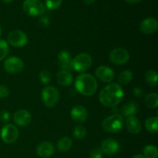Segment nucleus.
<instances>
[{"label":"nucleus","instance_id":"obj_1","mask_svg":"<svg viewBox=\"0 0 158 158\" xmlns=\"http://www.w3.org/2000/svg\"><path fill=\"white\" fill-rule=\"evenodd\" d=\"M124 96L123 88L118 83H113L105 86L99 94V100L106 107H114L118 105Z\"/></svg>","mask_w":158,"mask_h":158},{"label":"nucleus","instance_id":"obj_2","mask_svg":"<svg viewBox=\"0 0 158 158\" xmlns=\"http://www.w3.org/2000/svg\"><path fill=\"white\" fill-rule=\"evenodd\" d=\"M97 82L94 76L88 73H81L77 77L75 81V87L82 95L92 96L97 92Z\"/></svg>","mask_w":158,"mask_h":158},{"label":"nucleus","instance_id":"obj_3","mask_svg":"<svg viewBox=\"0 0 158 158\" xmlns=\"http://www.w3.org/2000/svg\"><path fill=\"white\" fill-rule=\"evenodd\" d=\"M102 127L105 131L109 133H118L123 129L124 120L122 115L114 114L109 116L102 122Z\"/></svg>","mask_w":158,"mask_h":158},{"label":"nucleus","instance_id":"obj_4","mask_svg":"<svg viewBox=\"0 0 158 158\" xmlns=\"http://www.w3.org/2000/svg\"><path fill=\"white\" fill-rule=\"evenodd\" d=\"M93 59L89 54L82 52L76 56L71 61V67L74 70L80 73H84L92 66Z\"/></svg>","mask_w":158,"mask_h":158},{"label":"nucleus","instance_id":"obj_5","mask_svg":"<svg viewBox=\"0 0 158 158\" xmlns=\"http://www.w3.org/2000/svg\"><path fill=\"white\" fill-rule=\"evenodd\" d=\"M41 97L43 104L46 107L52 108L56 106L60 100V93L54 86H47L42 90Z\"/></svg>","mask_w":158,"mask_h":158},{"label":"nucleus","instance_id":"obj_6","mask_svg":"<svg viewBox=\"0 0 158 158\" xmlns=\"http://www.w3.org/2000/svg\"><path fill=\"white\" fill-rule=\"evenodd\" d=\"M23 9L25 13L30 16H40L46 11L44 4L40 0H25Z\"/></svg>","mask_w":158,"mask_h":158},{"label":"nucleus","instance_id":"obj_7","mask_svg":"<svg viewBox=\"0 0 158 158\" xmlns=\"http://www.w3.org/2000/svg\"><path fill=\"white\" fill-rule=\"evenodd\" d=\"M8 43L14 47L20 48L26 46L28 43V36L24 32L19 29L11 31L7 36Z\"/></svg>","mask_w":158,"mask_h":158},{"label":"nucleus","instance_id":"obj_8","mask_svg":"<svg viewBox=\"0 0 158 158\" xmlns=\"http://www.w3.org/2000/svg\"><path fill=\"white\" fill-rule=\"evenodd\" d=\"M5 70L11 74L19 73L24 69V63L23 60L17 56H10L4 62Z\"/></svg>","mask_w":158,"mask_h":158},{"label":"nucleus","instance_id":"obj_9","mask_svg":"<svg viewBox=\"0 0 158 158\" xmlns=\"http://www.w3.org/2000/svg\"><path fill=\"white\" fill-rule=\"evenodd\" d=\"M130 60V53L124 48H116L110 53V60L115 65H123Z\"/></svg>","mask_w":158,"mask_h":158},{"label":"nucleus","instance_id":"obj_10","mask_svg":"<svg viewBox=\"0 0 158 158\" xmlns=\"http://www.w3.org/2000/svg\"><path fill=\"white\" fill-rule=\"evenodd\" d=\"M19 133L16 127L11 123L6 124L1 131V138L6 143H12L18 139Z\"/></svg>","mask_w":158,"mask_h":158},{"label":"nucleus","instance_id":"obj_11","mask_svg":"<svg viewBox=\"0 0 158 158\" xmlns=\"http://www.w3.org/2000/svg\"><path fill=\"white\" fill-rule=\"evenodd\" d=\"M97 79L103 83H110L115 77V73L111 68L106 66H100L96 69Z\"/></svg>","mask_w":158,"mask_h":158},{"label":"nucleus","instance_id":"obj_12","mask_svg":"<svg viewBox=\"0 0 158 158\" xmlns=\"http://www.w3.org/2000/svg\"><path fill=\"white\" fill-rule=\"evenodd\" d=\"M32 120V115L26 110H19L14 114L13 121L17 126L25 127L29 124Z\"/></svg>","mask_w":158,"mask_h":158},{"label":"nucleus","instance_id":"obj_13","mask_svg":"<svg viewBox=\"0 0 158 158\" xmlns=\"http://www.w3.org/2000/svg\"><path fill=\"white\" fill-rule=\"evenodd\" d=\"M70 117L72 120L77 123H83L87 120L88 111L83 106L77 105L71 110Z\"/></svg>","mask_w":158,"mask_h":158},{"label":"nucleus","instance_id":"obj_14","mask_svg":"<svg viewBox=\"0 0 158 158\" xmlns=\"http://www.w3.org/2000/svg\"><path fill=\"white\" fill-rule=\"evenodd\" d=\"M158 22L155 18L148 17L144 19L140 24V29L144 34H152L157 32Z\"/></svg>","mask_w":158,"mask_h":158},{"label":"nucleus","instance_id":"obj_15","mask_svg":"<svg viewBox=\"0 0 158 158\" xmlns=\"http://www.w3.org/2000/svg\"><path fill=\"white\" fill-rule=\"evenodd\" d=\"M101 149L103 154H106L107 155H114L118 152L120 149V145L118 142L114 139L108 138L102 142Z\"/></svg>","mask_w":158,"mask_h":158},{"label":"nucleus","instance_id":"obj_16","mask_svg":"<svg viewBox=\"0 0 158 158\" xmlns=\"http://www.w3.org/2000/svg\"><path fill=\"white\" fill-rule=\"evenodd\" d=\"M54 146L49 141H43L40 143L36 148V153L40 157L49 158L54 154Z\"/></svg>","mask_w":158,"mask_h":158},{"label":"nucleus","instance_id":"obj_17","mask_svg":"<svg viewBox=\"0 0 158 158\" xmlns=\"http://www.w3.org/2000/svg\"><path fill=\"white\" fill-rule=\"evenodd\" d=\"M125 126L127 130L129 131L131 134H137L141 131L142 126L140 120L135 116H131L128 117L125 121Z\"/></svg>","mask_w":158,"mask_h":158},{"label":"nucleus","instance_id":"obj_18","mask_svg":"<svg viewBox=\"0 0 158 158\" xmlns=\"http://www.w3.org/2000/svg\"><path fill=\"white\" fill-rule=\"evenodd\" d=\"M58 60L60 62V66L63 70H68L72 69L71 67V61L72 57L71 54L68 51L62 50L58 54Z\"/></svg>","mask_w":158,"mask_h":158},{"label":"nucleus","instance_id":"obj_19","mask_svg":"<svg viewBox=\"0 0 158 158\" xmlns=\"http://www.w3.org/2000/svg\"><path fill=\"white\" fill-rule=\"evenodd\" d=\"M57 82L60 85L63 86H69L73 83V75L68 70L59 71L56 75Z\"/></svg>","mask_w":158,"mask_h":158},{"label":"nucleus","instance_id":"obj_20","mask_svg":"<svg viewBox=\"0 0 158 158\" xmlns=\"http://www.w3.org/2000/svg\"><path fill=\"white\" fill-rule=\"evenodd\" d=\"M138 110V106L137 103L134 102H130V103H126L123 105L121 109L122 114L125 117H131V116H135Z\"/></svg>","mask_w":158,"mask_h":158},{"label":"nucleus","instance_id":"obj_21","mask_svg":"<svg viewBox=\"0 0 158 158\" xmlns=\"http://www.w3.org/2000/svg\"><path fill=\"white\" fill-rule=\"evenodd\" d=\"M72 140L69 137H63V138L60 139L57 142L56 148L58 151L60 152H66L68 151L72 147Z\"/></svg>","mask_w":158,"mask_h":158},{"label":"nucleus","instance_id":"obj_22","mask_svg":"<svg viewBox=\"0 0 158 158\" xmlns=\"http://www.w3.org/2000/svg\"><path fill=\"white\" fill-rule=\"evenodd\" d=\"M145 127L149 132L156 134L158 131V118L157 117H149L145 121Z\"/></svg>","mask_w":158,"mask_h":158},{"label":"nucleus","instance_id":"obj_23","mask_svg":"<svg viewBox=\"0 0 158 158\" xmlns=\"http://www.w3.org/2000/svg\"><path fill=\"white\" fill-rule=\"evenodd\" d=\"M157 73L155 70H148L145 73V81L150 86L155 87L157 86Z\"/></svg>","mask_w":158,"mask_h":158},{"label":"nucleus","instance_id":"obj_24","mask_svg":"<svg viewBox=\"0 0 158 158\" xmlns=\"http://www.w3.org/2000/svg\"><path fill=\"white\" fill-rule=\"evenodd\" d=\"M145 104L149 108H157L158 106V95L156 93L150 94L145 97Z\"/></svg>","mask_w":158,"mask_h":158},{"label":"nucleus","instance_id":"obj_25","mask_svg":"<svg viewBox=\"0 0 158 158\" xmlns=\"http://www.w3.org/2000/svg\"><path fill=\"white\" fill-rule=\"evenodd\" d=\"M143 156L146 158H157L158 156V151L157 147L154 145L145 146L143 150Z\"/></svg>","mask_w":158,"mask_h":158},{"label":"nucleus","instance_id":"obj_26","mask_svg":"<svg viewBox=\"0 0 158 158\" xmlns=\"http://www.w3.org/2000/svg\"><path fill=\"white\" fill-rule=\"evenodd\" d=\"M133 73L131 70H123L119 74L118 81L122 84H127L132 80Z\"/></svg>","mask_w":158,"mask_h":158},{"label":"nucleus","instance_id":"obj_27","mask_svg":"<svg viewBox=\"0 0 158 158\" xmlns=\"http://www.w3.org/2000/svg\"><path fill=\"white\" fill-rule=\"evenodd\" d=\"M9 48L7 42L4 40H0V61L4 60L9 54Z\"/></svg>","mask_w":158,"mask_h":158},{"label":"nucleus","instance_id":"obj_28","mask_svg":"<svg viewBox=\"0 0 158 158\" xmlns=\"http://www.w3.org/2000/svg\"><path fill=\"white\" fill-rule=\"evenodd\" d=\"M73 134L77 139H83L86 134V127L82 125H78V126L75 127L73 131Z\"/></svg>","mask_w":158,"mask_h":158},{"label":"nucleus","instance_id":"obj_29","mask_svg":"<svg viewBox=\"0 0 158 158\" xmlns=\"http://www.w3.org/2000/svg\"><path fill=\"white\" fill-rule=\"evenodd\" d=\"M63 0H45L46 7L49 10H56L61 6Z\"/></svg>","mask_w":158,"mask_h":158},{"label":"nucleus","instance_id":"obj_30","mask_svg":"<svg viewBox=\"0 0 158 158\" xmlns=\"http://www.w3.org/2000/svg\"><path fill=\"white\" fill-rule=\"evenodd\" d=\"M40 80L43 84H47L51 81V74L49 71L43 70L40 73Z\"/></svg>","mask_w":158,"mask_h":158},{"label":"nucleus","instance_id":"obj_31","mask_svg":"<svg viewBox=\"0 0 158 158\" xmlns=\"http://www.w3.org/2000/svg\"><path fill=\"white\" fill-rule=\"evenodd\" d=\"M103 152L101 148H94L89 153V158H103Z\"/></svg>","mask_w":158,"mask_h":158},{"label":"nucleus","instance_id":"obj_32","mask_svg":"<svg viewBox=\"0 0 158 158\" xmlns=\"http://www.w3.org/2000/svg\"><path fill=\"white\" fill-rule=\"evenodd\" d=\"M9 89L7 86L4 85H0V98H6L9 96Z\"/></svg>","mask_w":158,"mask_h":158},{"label":"nucleus","instance_id":"obj_33","mask_svg":"<svg viewBox=\"0 0 158 158\" xmlns=\"http://www.w3.org/2000/svg\"><path fill=\"white\" fill-rule=\"evenodd\" d=\"M9 119H10V114L8 111L2 110L0 113V120L4 123H7L9 122Z\"/></svg>","mask_w":158,"mask_h":158},{"label":"nucleus","instance_id":"obj_34","mask_svg":"<svg viewBox=\"0 0 158 158\" xmlns=\"http://www.w3.org/2000/svg\"><path fill=\"white\" fill-rule=\"evenodd\" d=\"M126 2L129 3V4H137V3L140 2L141 0H124Z\"/></svg>","mask_w":158,"mask_h":158},{"label":"nucleus","instance_id":"obj_35","mask_svg":"<svg viewBox=\"0 0 158 158\" xmlns=\"http://www.w3.org/2000/svg\"><path fill=\"white\" fill-rule=\"evenodd\" d=\"M95 1L96 0H83V2H84L87 5L93 4L94 2H95Z\"/></svg>","mask_w":158,"mask_h":158},{"label":"nucleus","instance_id":"obj_36","mask_svg":"<svg viewBox=\"0 0 158 158\" xmlns=\"http://www.w3.org/2000/svg\"><path fill=\"white\" fill-rule=\"evenodd\" d=\"M131 158H146V157H145L143 155H142V154H136V155L133 156Z\"/></svg>","mask_w":158,"mask_h":158},{"label":"nucleus","instance_id":"obj_37","mask_svg":"<svg viewBox=\"0 0 158 158\" xmlns=\"http://www.w3.org/2000/svg\"><path fill=\"white\" fill-rule=\"evenodd\" d=\"M14 0H2V2H4L5 3H11Z\"/></svg>","mask_w":158,"mask_h":158},{"label":"nucleus","instance_id":"obj_38","mask_svg":"<svg viewBox=\"0 0 158 158\" xmlns=\"http://www.w3.org/2000/svg\"><path fill=\"white\" fill-rule=\"evenodd\" d=\"M2 28L1 26H0V36L2 35Z\"/></svg>","mask_w":158,"mask_h":158}]
</instances>
